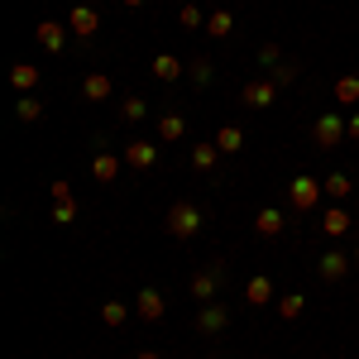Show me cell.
Here are the masks:
<instances>
[{"mask_svg":"<svg viewBox=\"0 0 359 359\" xmlns=\"http://www.w3.org/2000/svg\"><path fill=\"white\" fill-rule=\"evenodd\" d=\"M168 230H172V235H182V240H187V235H196V230H201V211H196L192 201L172 206V211H168Z\"/></svg>","mask_w":359,"mask_h":359,"instance_id":"obj_1","label":"cell"},{"mask_svg":"<svg viewBox=\"0 0 359 359\" xmlns=\"http://www.w3.org/2000/svg\"><path fill=\"white\" fill-rule=\"evenodd\" d=\"M345 135H350V130H345V120H340V115H321V120H316V130H311L316 149H335Z\"/></svg>","mask_w":359,"mask_h":359,"instance_id":"obj_2","label":"cell"},{"mask_svg":"<svg viewBox=\"0 0 359 359\" xmlns=\"http://www.w3.org/2000/svg\"><path fill=\"white\" fill-rule=\"evenodd\" d=\"M221 283H225V264H211L206 273H196V278H192V297H196V302H211Z\"/></svg>","mask_w":359,"mask_h":359,"instance_id":"obj_3","label":"cell"},{"mask_svg":"<svg viewBox=\"0 0 359 359\" xmlns=\"http://www.w3.org/2000/svg\"><path fill=\"white\" fill-rule=\"evenodd\" d=\"M321 192H326V187H321V182H311V177H297V182H292V206H297V211H311V206H316V201H321Z\"/></svg>","mask_w":359,"mask_h":359,"instance_id":"obj_4","label":"cell"},{"mask_svg":"<svg viewBox=\"0 0 359 359\" xmlns=\"http://www.w3.org/2000/svg\"><path fill=\"white\" fill-rule=\"evenodd\" d=\"M225 326H230V311H225V306H216V302H201L196 331H201V335H211V331H225Z\"/></svg>","mask_w":359,"mask_h":359,"instance_id":"obj_5","label":"cell"},{"mask_svg":"<svg viewBox=\"0 0 359 359\" xmlns=\"http://www.w3.org/2000/svg\"><path fill=\"white\" fill-rule=\"evenodd\" d=\"M350 225H355V216H350L345 206H331V211L321 216V230H326L331 240H340V235H350Z\"/></svg>","mask_w":359,"mask_h":359,"instance_id":"obj_6","label":"cell"},{"mask_svg":"<svg viewBox=\"0 0 359 359\" xmlns=\"http://www.w3.org/2000/svg\"><path fill=\"white\" fill-rule=\"evenodd\" d=\"M139 316H144V321H163V311H168V302H163V292H154V287H144V292H139Z\"/></svg>","mask_w":359,"mask_h":359,"instance_id":"obj_7","label":"cell"},{"mask_svg":"<svg viewBox=\"0 0 359 359\" xmlns=\"http://www.w3.org/2000/svg\"><path fill=\"white\" fill-rule=\"evenodd\" d=\"M125 163H130V168H154V163H158V149L144 144V139H135V144H125Z\"/></svg>","mask_w":359,"mask_h":359,"instance_id":"obj_8","label":"cell"},{"mask_svg":"<svg viewBox=\"0 0 359 359\" xmlns=\"http://www.w3.org/2000/svg\"><path fill=\"white\" fill-rule=\"evenodd\" d=\"M39 43H43L48 53H62V48H67V29L57 25V20H43V25H39Z\"/></svg>","mask_w":359,"mask_h":359,"instance_id":"obj_9","label":"cell"},{"mask_svg":"<svg viewBox=\"0 0 359 359\" xmlns=\"http://www.w3.org/2000/svg\"><path fill=\"white\" fill-rule=\"evenodd\" d=\"M96 25H101V15H96L91 5H77V10H72V20H67V29H72V34H82V39H91Z\"/></svg>","mask_w":359,"mask_h":359,"instance_id":"obj_10","label":"cell"},{"mask_svg":"<svg viewBox=\"0 0 359 359\" xmlns=\"http://www.w3.org/2000/svg\"><path fill=\"white\" fill-rule=\"evenodd\" d=\"M245 297H249V306H264V302H273V283L259 273V278H249L245 283Z\"/></svg>","mask_w":359,"mask_h":359,"instance_id":"obj_11","label":"cell"},{"mask_svg":"<svg viewBox=\"0 0 359 359\" xmlns=\"http://www.w3.org/2000/svg\"><path fill=\"white\" fill-rule=\"evenodd\" d=\"M345 273H350V259H345L340 249H335V254H321V278H326V283H335V278H345Z\"/></svg>","mask_w":359,"mask_h":359,"instance_id":"obj_12","label":"cell"},{"mask_svg":"<svg viewBox=\"0 0 359 359\" xmlns=\"http://www.w3.org/2000/svg\"><path fill=\"white\" fill-rule=\"evenodd\" d=\"M182 72H187V67H182V62H177L172 53H158V57H154V77H163V82H177Z\"/></svg>","mask_w":359,"mask_h":359,"instance_id":"obj_13","label":"cell"},{"mask_svg":"<svg viewBox=\"0 0 359 359\" xmlns=\"http://www.w3.org/2000/svg\"><path fill=\"white\" fill-rule=\"evenodd\" d=\"M82 96L86 101H106V96H111V77H106V72H91L82 82Z\"/></svg>","mask_w":359,"mask_h":359,"instance_id":"obj_14","label":"cell"},{"mask_svg":"<svg viewBox=\"0 0 359 359\" xmlns=\"http://www.w3.org/2000/svg\"><path fill=\"white\" fill-rule=\"evenodd\" d=\"M273 91H278L273 82H249L245 86V106H254V111H259V106H269V101H273Z\"/></svg>","mask_w":359,"mask_h":359,"instance_id":"obj_15","label":"cell"},{"mask_svg":"<svg viewBox=\"0 0 359 359\" xmlns=\"http://www.w3.org/2000/svg\"><path fill=\"white\" fill-rule=\"evenodd\" d=\"M240 144H245V130L240 125H225L221 135H216V149L221 154H240Z\"/></svg>","mask_w":359,"mask_h":359,"instance_id":"obj_16","label":"cell"},{"mask_svg":"<svg viewBox=\"0 0 359 359\" xmlns=\"http://www.w3.org/2000/svg\"><path fill=\"white\" fill-rule=\"evenodd\" d=\"M91 172H96L101 182H111V177H120V163H115L111 154H96V158H91Z\"/></svg>","mask_w":359,"mask_h":359,"instance_id":"obj_17","label":"cell"},{"mask_svg":"<svg viewBox=\"0 0 359 359\" xmlns=\"http://www.w3.org/2000/svg\"><path fill=\"white\" fill-rule=\"evenodd\" d=\"M321 187H326V196H335V201H345V196H350V187H355V182H350V177H345V172H331V177H326V182H321Z\"/></svg>","mask_w":359,"mask_h":359,"instance_id":"obj_18","label":"cell"},{"mask_svg":"<svg viewBox=\"0 0 359 359\" xmlns=\"http://www.w3.org/2000/svg\"><path fill=\"white\" fill-rule=\"evenodd\" d=\"M335 101H340V106H355L359 101V77H340V82H335Z\"/></svg>","mask_w":359,"mask_h":359,"instance_id":"obj_19","label":"cell"},{"mask_svg":"<svg viewBox=\"0 0 359 359\" xmlns=\"http://www.w3.org/2000/svg\"><path fill=\"white\" fill-rule=\"evenodd\" d=\"M254 230H259V235H278V230H283V211H273V206H269V211H259Z\"/></svg>","mask_w":359,"mask_h":359,"instance_id":"obj_20","label":"cell"},{"mask_svg":"<svg viewBox=\"0 0 359 359\" xmlns=\"http://www.w3.org/2000/svg\"><path fill=\"white\" fill-rule=\"evenodd\" d=\"M216 158H221V149H216V144H196V149H192V163L201 168V172L216 163Z\"/></svg>","mask_w":359,"mask_h":359,"instance_id":"obj_21","label":"cell"},{"mask_svg":"<svg viewBox=\"0 0 359 359\" xmlns=\"http://www.w3.org/2000/svg\"><path fill=\"white\" fill-rule=\"evenodd\" d=\"M158 135H163V139H182V135H187L182 115H163V120H158Z\"/></svg>","mask_w":359,"mask_h":359,"instance_id":"obj_22","label":"cell"},{"mask_svg":"<svg viewBox=\"0 0 359 359\" xmlns=\"http://www.w3.org/2000/svg\"><path fill=\"white\" fill-rule=\"evenodd\" d=\"M10 82H15L20 91H25V86H34V82H39V67H29V62H20V67L10 72Z\"/></svg>","mask_w":359,"mask_h":359,"instance_id":"obj_23","label":"cell"},{"mask_svg":"<svg viewBox=\"0 0 359 359\" xmlns=\"http://www.w3.org/2000/svg\"><path fill=\"white\" fill-rule=\"evenodd\" d=\"M230 25H235V20H230L225 10H216V15L206 20V34H216V39H225V34H230Z\"/></svg>","mask_w":359,"mask_h":359,"instance_id":"obj_24","label":"cell"},{"mask_svg":"<svg viewBox=\"0 0 359 359\" xmlns=\"http://www.w3.org/2000/svg\"><path fill=\"white\" fill-rule=\"evenodd\" d=\"M15 115H20V120H39V115H43V106H39L34 96H20V106H15Z\"/></svg>","mask_w":359,"mask_h":359,"instance_id":"obj_25","label":"cell"},{"mask_svg":"<svg viewBox=\"0 0 359 359\" xmlns=\"http://www.w3.org/2000/svg\"><path fill=\"white\" fill-rule=\"evenodd\" d=\"M53 221L57 225H72V221H77V201H62V206L53 211Z\"/></svg>","mask_w":359,"mask_h":359,"instance_id":"obj_26","label":"cell"},{"mask_svg":"<svg viewBox=\"0 0 359 359\" xmlns=\"http://www.w3.org/2000/svg\"><path fill=\"white\" fill-rule=\"evenodd\" d=\"M278 311H283L287 321H292V316H302V297H297V292H292V297H283V302H278Z\"/></svg>","mask_w":359,"mask_h":359,"instance_id":"obj_27","label":"cell"},{"mask_svg":"<svg viewBox=\"0 0 359 359\" xmlns=\"http://www.w3.org/2000/svg\"><path fill=\"white\" fill-rule=\"evenodd\" d=\"M192 82H196V86L211 82V62H206V57H196V62H192Z\"/></svg>","mask_w":359,"mask_h":359,"instance_id":"obj_28","label":"cell"},{"mask_svg":"<svg viewBox=\"0 0 359 359\" xmlns=\"http://www.w3.org/2000/svg\"><path fill=\"white\" fill-rule=\"evenodd\" d=\"M287 82H297V67H292V62L273 67V86H287Z\"/></svg>","mask_w":359,"mask_h":359,"instance_id":"obj_29","label":"cell"},{"mask_svg":"<svg viewBox=\"0 0 359 359\" xmlns=\"http://www.w3.org/2000/svg\"><path fill=\"white\" fill-rule=\"evenodd\" d=\"M101 316H106V326H120V321H125V306H120V302H106V306H101Z\"/></svg>","mask_w":359,"mask_h":359,"instance_id":"obj_30","label":"cell"},{"mask_svg":"<svg viewBox=\"0 0 359 359\" xmlns=\"http://www.w3.org/2000/svg\"><path fill=\"white\" fill-rule=\"evenodd\" d=\"M144 111H149V106H144V101H139V96H130V101H125V120H144Z\"/></svg>","mask_w":359,"mask_h":359,"instance_id":"obj_31","label":"cell"},{"mask_svg":"<svg viewBox=\"0 0 359 359\" xmlns=\"http://www.w3.org/2000/svg\"><path fill=\"white\" fill-rule=\"evenodd\" d=\"M182 25H187V29L201 25V10H196V5H182Z\"/></svg>","mask_w":359,"mask_h":359,"instance_id":"obj_32","label":"cell"},{"mask_svg":"<svg viewBox=\"0 0 359 359\" xmlns=\"http://www.w3.org/2000/svg\"><path fill=\"white\" fill-rule=\"evenodd\" d=\"M53 201L62 206V201H72V192H67V182H53Z\"/></svg>","mask_w":359,"mask_h":359,"instance_id":"obj_33","label":"cell"},{"mask_svg":"<svg viewBox=\"0 0 359 359\" xmlns=\"http://www.w3.org/2000/svg\"><path fill=\"white\" fill-rule=\"evenodd\" d=\"M345 130H350V139H359V115L350 120V125H345Z\"/></svg>","mask_w":359,"mask_h":359,"instance_id":"obj_34","label":"cell"},{"mask_svg":"<svg viewBox=\"0 0 359 359\" xmlns=\"http://www.w3.org/2000/svg\"><path fill=\"white\" fill-rule=\"evenodd\" d=\"M135 359H158V355H154V350H139V355Z\"/></svg>","mask_w":359,"mask_h":359,"instance_id":"obj_35","label":"cell"},{"mask_svg":"<svg viewBox=\"0 0 359 359\" xmlns=\"http://www.w3.org/2000/svg\"><path fill=\"white\" fill-rule=\"evenodd\" d=\"M125 5H130V10H139V5H144V0H125Z\"/></svg>","mask_w":359,"mask_h":359,"instance_id":"obj_36","label":"cell"},{"mask_svg":"<svg viewBox=\"0 0 359 359\" xmlns=\"http://www.w3.org/2000/svg\"><path fill=\"white\" fill-rule=\"evenodd\" d=\"M355 264H359V245H355Z\"/></svg>","mask_w":359,"mask_h":359,"instance_id":"obj_37","label":"cell"}]
</instances>
